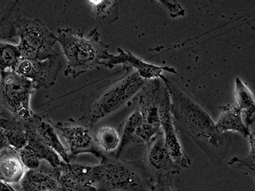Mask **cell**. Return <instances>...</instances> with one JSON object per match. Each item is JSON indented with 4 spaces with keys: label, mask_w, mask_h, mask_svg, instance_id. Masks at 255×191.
Wrapping results in <instances>:
<instances>
[{
    "label": "cell",
    "mask_w": 255,
    "mask_h": 191,
    "mask_svg": "<svg viewBox=\"0 0 255 191\" xmlns=\"http://www.w3.org/2000/svg\"><path fill=\"white\" fill-rule=\"evenodd\" d=\"M250 141V151L247 157L235 156L229 161V166L236 169L241 170L255 178V136L251 134L248 136Z\"/></svg>",
    "instance_id": "24"
},
{
    "label": "cell",
    "mask_w": 255,
    "mask_h": 191,
    "mask_svg": "<svg viewBox=\"0 0 255 191\" xmlns=\"http://www.w3.org/2000/svg\"><path fill=\"white\" fill-rule=\"evenodd\" d=\"M95 140L98 148L102 153L106 155H111L119 149L121 135L117 129L105 126L98 131Z\"/></svg>",
    "instance_id": "21"
},
{
    "label": "cell",
    "mask_w": 255,
    "mask_h": 191,
    "mask_svg": "<svg viewBox=\"0 0 255 191\" xmlns=\"http://www.w3.org/2000/svg\"><path fill=\"white\" fill-rule=\"evenodd\" d=\"M160 123L164 143L172 158L183 168L190 167L191 165L190 159L184 154L170 112L169 93L166 96L161 104Z\"/></svg>",
    "instance_id": "13"
},
{
    "label": "cell",
    "mask_w": 255,
    "mask_h": 191,
    "mask_svg": "<svg viewBox=\"0 0 255 191\" xmlns=\"http://www.w3.org/2000/svg\"><path fill=\"white\" fill-rule=\"evenodd\" d=\"M22 1H10L0 12V42H7L17 36V28L22 19Z\"/></svg>",
    "instance_id": "17"
},
{
    "label": "cell",
    "mask_w": 255,
    "mask_h": 191,
    "mask_svg": "<svg viewBox=\"0 0 255 191\" xmlns=\"http://www.w3.org/2000/svg\"><path fill=\"white\" fill-rule=\"evenodd\" d=\"M20 42L17 45L21 58L44 61L58 55L54 49L57 41L54 35L37 18L20 19L17 28Z\"/></svg>",
    "instance_id": "5"
},
{
    "label": "cell",
    "mask_w": 255,
    "mask_h": 191,
    "mask_svg": "<svg viewBox=\"0 0 255 191\" xmlns=\"http://www.w3.org/2000/svg\"><path fill=\"white\" fill-rule=\"evenodd\" d=\"M172 177L157 179L152 191H175L172 185Z\"/></svg>",
    "instance_id": "25"
},
{
    "label": "cell",
    "mask_w": 255,
    "mask_h": 191,
    "mask_svg": "<svg viewBox=\"0 0 255 191\" xmlns=\"http://www.w3.org/2000/svg\"><path fill=\"white\" fill-rule=\"evenodd\" d=\"M242 113L237 106H223L222 113L215 122L216 131L222 135L227 132H237L243 137L248 138L252 133L243 121Z\"/></svg>",
    "instance_id": "16"
},
{
    "label": "cell",
    "mask_w": 255,
    "mask_h": 191,
    "mask_svg": "<svg viewBox=\"0 0 255 191\" xmlns=\"http://www.w3.org/2000/svg\"><path fill=\"white\" fill-rule=\"evenodd\" d=\"M25 124L28 134V142L19 151L20 158L24 167L28 170L35 169L44 161L52 167H60L63 161L58 154L40 139L26 122Z\"/></svg>",
    "instance_id": "10"
},
{
    "label": "cell",
    "mask_w": 255,
    "mask_h": 191,
    "mask_svg": "<svg viewBox=\"0 0 255 191\" xmlns=\"http://www.w3.org/2000/svg\"><path fill=\"white\" fill-rule=\"evenodd\" d=\"M40 139L58 154L64 162H73L68 150L64 146L54 126V122L45 113L34 112L31 119L26 121Z\"/></svg>",
    "instance_id": "15"
},
{
    "label": "cell",
    "mask_w": 255,
    "mask_h": 191,
    "mask_svg": "<svg viewBox=\"0 0 255 191\" xmlns=\"http://www.w3.org/2000/svg\"><path fill=\"white\" fill-rule=\"evenodd\" d=\"M1 110H2V107H1V105H0V117H1Z\"/></svg>",
    "instance_id": "27"
},
{
    "label": "cell",
    "mask_w": 255,
    "mask_h": 191,
    "mask_svg": "<svg viewBox=\"0 0 255 191\" xmlns=\"http://www.w3.org/2000/svg\"><path fill=\"white\" fill-rule=\"evenodd\" d=\"M62 68L60 55L54 56L44 61L21 58L14 71L34 84L36 90L48 89L55 84Z\"/></svg>",
    "instance_id": "8"
},
{
    "label": "cell",
    "mask_w": 255,
    "mask_h": 191,
    "mask_svg": "<svg viewBox=\"0 0 255 191\" xmlns=\"http://www.w3.org/2000/svg\"><path fill=\"white\" fill-rule=\"evenodd\" d=\"M54 126L67 142L72 161L79 154H92L99 159L103 155L93 137L92 129L79 120L69 119L66 122H54Z\"/></svg>",
    "instance_id": "7"
},
{
    "label": "cell",
    "mask_w": 255,
    "mask_h": 191,
    "mask_svg": "<svg viewBox=\"0 0 255 191\" xmlns=\"http://www.w3.org/2000/svg\"><path fill=\"white\" fill-rule=\"evenodd\" d=\"M60 175V167H53L42 161L38 168L25 173L19 191H62Z\"/></svg>",
    "instance_id": "12"
},
{
    "label": "cell",
    "mask_w": 255,
    "mask_h": 191,
    "mask_svg": "<svg viewBox=\"0 0 255 191\" xmlns=\"http://www.w3.org/2000/svg\"><path fill=\"white\" fill-rule=\"evenodd\" d=\"M118 55L111 54L108 60L104 61L102 65L105 67L112 69L116 65H123L124 67L131 68L137 73L139 76L145 81L156 79H161L164 76L163 72L177 74L174 68L168 67H159L147 63L142 59L138 58L130 52L124 51L121 48L118 49Z\"/></svg>",
    "instance_id": "11"
},
{
    "label": "cell",
    "mask_w": 255,
    "mask_h": 191,
    "mask_svg": "<svg viewBox=\"0 0 255 191\" xmlns=\"http://www.w3.org/2000/svg\"><path fill=\"white\" fill-rule=\"evenodd\" d=\"M93 165L92 184L100 191H152L156 181L143 161H128L103 154Z\"/></svg>",
    "instance_id": "3"
},
{
    "label": "cell",
    "mask_w": 255,
    "mask_h": 191,
    "mask_svg": "<svg viewBox=\"0 0 255 191\" xmlns=\"http://www.w3.org/2000/svg\"><path fill=\"white\" fill-rule=\"evenodd\" d=\"M14 189L10 185H9V184L0 182V191H14Z\"/></svg>",
    "instance_id": "26"
},
{
    "label": "cell",
    "mask_w": 255,
    "mask_h": 191,
    "mask_svg": "<svg viewBox=\"0 0 255 191\" xmlns=\"http://www.w3.org/2000/svg\"><path fill=\"white\" fill-rule=\"evenodd\" d=\"M100 36L97 28L92 29L86 35L83 29H58L57 41L67 60L66 77L76 79L84 73L99 68L104 61L108 60L111 55L109 46L100 40Z\"/></svg>",
    "instance_id": "2"
},
{
    "label": "cell",
    "mask_w": 255,
    "mask_h": 191,
    "mask_svg": "<svg viewBox=\"0 0 255 191\" xmlns=\"http://www.w3.org/2000/svg\"><path fill=\"white\" fill-rule=\"evenodd\" d=\"M0 130L6 142L17 151L26 145L28 140V131L25 122L19 118L0 117Z\"/></svg>",
    "instance_id": "18"
},
{
    "label": "cell",
    "mask_w": 255,
    "mask_h": 191,
    "mask_svg": "<svg viewBox=\"0 0 255 191\" xmlns=\"http://www.w3.org/2000/svg\"><path fill=\"white\" fill-rule=\"evenodd\" d=\"M21 59L17 45L0 42V72L14 70Z\"/></svg>",
    "instance_id": "22"
},
{
    "label": "cell",
    "mask_w": 255,
    "mask_h": 191,
    "mask_svg": "<svg viewBox=\"0 0 255 191\" xmlns=\"http://www.w3.org/2000/svg\"><path fill=\"white\" fill-rule=\"evenodd\" d=\"M126 74L106 87L95 91L84 97L83 115L78 119L92 129L104 118L119 110L142 90L145 81L131 68L124 67Z\"/></svg>",
    "instance_id": "4"
},
{
    "label": "cell",
    "mask_w": 255,
    "mask_h": 191,
    "mask_svg": "<svg viewBox=\"0 0 255 191\" xmlns=\"http://www.w3.org/2000/svg\"><path fill=\"white\" fill-rule=\"evenodd\" d=\"M60 184L62 191H100L90 184L83 183L73 176L67 168V163L60 166Z\"/></svg>",
    "instance_id": "23"
},
{
    "label": "cell",
    "mask_w": 255,
    "mask_h": 191,
    "mask_svg": "<svg viewBox=\"0 0 255 191\" xmlns=\"http://www.w3.org/2000/svg\"><path fill=\"white\" fill-rule=\"evenodd\" d=\"M0 74V105L14 117L28 121L34 113L30 100L36 90L35 85L12 70L1 72Z\"/></svg>",
    "instance_id": "6"
},
{
    "label": "cell",
    "mask_w": 255,
    "mask_h": 191,
    "mask_svg": "<svg viewBox=\"0 0 255 191\" xmlns=\"http://www.w3.org/2000/svg\"><path fill=\"white\" fill-rule=\"evenodd\" d=\"M169 93L170 112L182 131L198 143L214 163L219 165L225 158L227 147L223 135L216 130L215 122L190 95L163 76Z\"/></svg>",
    "instance_id": "1"
},
{
    "label": "cell",
    "mask_w": 255,
    "mask_h": 191,
    "mask_svg": "<svg viewBox=\"0 0 255 191\" xmlns=\"http://www.w3.org/2000/svg\"><path fill=\"white\" fill-rule=\"evenodd\" d=\"M147 144L146 154L142 161L155 181L172 177L183 169L179 164L175 162L166 147L162 131L154 136Z\"/></svg>",
    "instance_id": "9"
},
{
    "label": "cell",
    "mask_w": 255,
    "mask_h": 191,
    "mask_svg": "<svg viewBox=\"0 0 255 191\" xmlns=\"http://www.w3.org/2000/svg\"><path fill=\"white\" fill-rule=\"evenodd\" d=\"M88 3L92 8L93 17L100 23H113L118 19L119 6L117 1L90 0Z\"/></svg>",
    "instance_id": "20"
},
{
    "label": "cell",
    "mask_w": 255,
    "mask_h": 191,
    "mask_svg": "<svg viewBox=\"0 0 255 191\" xmlns=\"http://www.w3.org/2000/svg\"><path fill=\"white\" fill-rule=\"evenodd\" d=\"M14 191H16L15 190H14Z\"/></svg>",
    "instance_id": "28"
},
{
    "label": "cell",
    "mask_w": 255,
    "mask_h": 191,
    "mask_svg": "<svg viewBox=\"0 0 255 191\" xmlns=\"http://www.w3.org/2000/svg\"><path fill=\"white\" fill-rule=\"evenodd\" d=\"M25 173L19 151L8 144L0 130V182L9 185L20 183Z\"/></svg>",
    "instance_id": "14"
},
{
    "label": "cell",
    "mask_w": 255,
    "mask_h": 191,
    "mask_svg": "<svg viewBox=\"0 0 255 191\" xmlns=\"http://www.w3.org/2000/svg\"><path fill=\"white\" fill-rule=\"evenodd\" d=\"M234 96L237 106L241 109L242 112L245 113V124L249 127L254 122V96L247 86L238 77L236 80Z\"/></svg>",
    "instance_id": "19"
}]
</instances>
